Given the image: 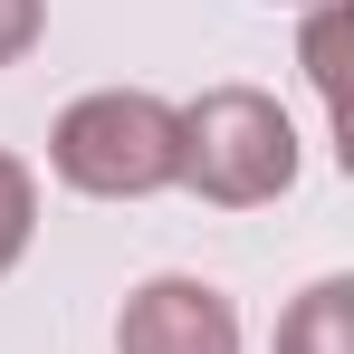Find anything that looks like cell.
Segmentation results:
<instances>
[{
    "label": "cell",
    "instance_id": "obj_1",
    "mask_svg": "<svg viewBox=\"0 0 354 354\" xmlns=\"http://www.w3.org/2000/svg\"><path fill=\"white\" fill-rule=\"evenodd\" d=\"M48 173L86 201H153L182 182V106L153 86H86L48 124Z\"/></svg>",
    "mask_w": 354,
    "mask_h": 354
},
{
    "label": "cell",
    "instance_id": "obj_2",
    "mask_svg": "<svg viewBox=\"0 0 354 354\" xmlns=\"http://www.w3.org/2000/svg\"><path fill=\"white\" fill-rule=\"evenodd\" d=\"M297 182V124L268 86H201L182 106V192L211 211H259L288 201Z\"/></svg>",
    "mask_w": 354,
    "mask_h": 354
},
{
    "label": "cell",
    "instance_id": "obj_3",
    "mask_svg": "<svg viewBox=\"0 0 354 354\" xmlns=\"http://www.w3.org/2000/svg\"><path fill=\"white\" fill-rule=\"evenodd\" d=\"M115 354H239V306L211 278H144L115 306Z\"/></svg>",
    "mask_w": 354,
    "mask_h": 354
},
{
    "label": "cell",
    "instance_id": "obj_4",
    "mask_svg": "<svg viewBox=\"0 0 354 354\" xmlns=\"http://www.w3.org/2000/svg\"><path fill=\"white\" fill-rule=\"evenodd\" d=\"M278 354H354V278H316L278 316Z\"/></svg>",
    "mask_w": 354,
    "mask_h": 354
},
{
    "label": "cell",
    "instance_id": "obj_5",
    "mask_svg": "<svg viewBox=\"0 0 354 354\" xmlns=\"http://www.w3.org/2000/svg\"><path fill=\"white\" fill-rule=\"evenodd\" d=\"M29 239H39V173L0 144V278L29 259Z\"/></svg>",
    "mask_w": 354,
    "mask_h": 354
},
{
    "label": "cell",
    "instance_id": "obj_6",
    "mask_svg": "<svg viewBox=\"0 0 354 354\" xmlns=\"http://www.w3.org/2000/svg\"><path fill=\"white\" fill-rule=\"evenodd\" d=\"M48 29V0H0V67H19Z\"/></svg>",
    "mask_w": 354,
    "mask_h": 354
},
{
    "label": "cell",
    "instance_id": "obj_7",
    "mask_svg": "<svg viewBox=\"0 0 354 354\" xmlns=\"http://www.w3.org/2000/svg\"><path fill=\"white\" fill-rule=\"evenodd\" d=\"M306 10H316V0H306Z\"/></svg>",
    "mask_w": 354,
    "mask_h": 354
}]
</instances>
